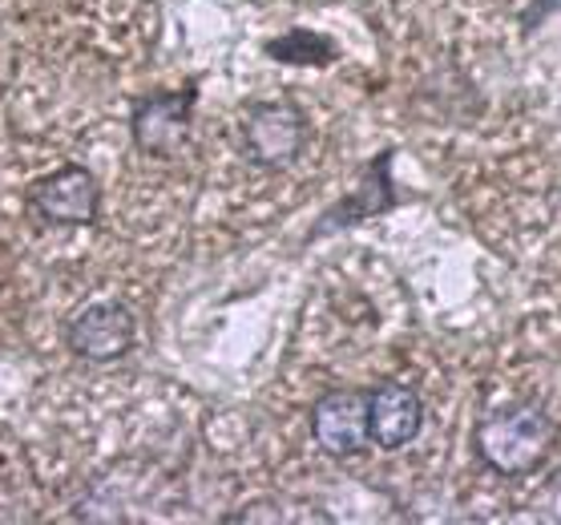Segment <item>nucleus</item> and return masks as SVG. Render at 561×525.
Returning <instances> with one entry per match:
<instances>
[{
	"instance_id": "nucleus-8",
	"label": "nucleus",
	"mask_w": 561,
	"mask_h": 525,
	"mask_svg": "<svg viewBox=\"0 0 561 525\" xmlns=\"http://www.w3.org/2000/svg\"><path fill=\"white\" fill-rule=\"evenodd\" d=\"M392 158L396 150H380V155L371 158L368 167H364V179L352 194H344L340 203L328 210V215L316 222V231L307 235V239H323V235H335L344 231V227H356L364 218H376L383 210H392L400 203V194L392 186Z\"/></svg>"
},
{
	"instance_id": "nucleus-1",
	"label": "nucleus",
	"mask_w": 561,
	"mask_h": 525,
	"mask_svg": "<svg viewBox=\"0 0 561 525\" xmlns=\"http://www.w3.org/2000/svg\"><path fill=\"white\" fill-rule=\"evenodd\" d=\"M477 457L501 477H529L553 457L558 448V424L537 404H510L481 416L472 433Z\"/></svg>"
},
{
	"instance_id": "nucleus-6",
	"label": "nucleus",
	"mask_w": 561,
	"mask_h": 525,
	"mask_svg": "<svg viewBox=\"0 0 561 525\" xmlns=\"http://www.w3.org/2000/svg\"><path fill=\"white\" fill-rule=\"evenodd\" d=\"M424 429V400L416 388L400 380H383L368 388V436L383 453H400Z\"/></svg>"
},
{
	"instance_id": "nucleus-9",
	"label": "nucleus",
	"mask_w": 561,
	"mask_h": 525,
	"mask_svg": "<svg viewBox=\"0 0 561 525\" xmlns=\"http://www.w3.org/2000/svg\"><path fill=\"white\" fill-rule=\"evenodd\" d=\"M263 53L283 65H316V69H323V65H332L340 57L335 41L316 33V28H287L283 37H271L263 45Z\"/></svg>"
},
{
	"instance_id": "nucleus-4",
	"label": "nucleus",
	"mask_w": 561,
	"mask_h": 525,
	"mask_svg": "<svg viewBox=\"0 0 561 525\" xmlns=\"http://www.w3.org/2000/svg\"><path fill=\"white\" fill-rule=\"evenodd\" d=\"M28 206L49 227H93L102 206V186L85 167H61L28 191Z\"/></svg>"
},
{
	"instance_id": "nucleus-3",
	"label": "nucleus",
	"mask_w": 561,
	"mask_h": 525,
	"mask_svg": "<svg viewBox=\"0 0 561 525\" xmlns=\"http://www.w3.org/2000/svg\"><path fill=\"white\" fill-rule=\"evenodd\" d=\"M307 146V117L295 102H259L243 117V155L263 170H287Z\"/></svg>"
},
{
	"instance_id": "nucleus-2",
	"label": "nucleus",
	"mask_w": 561,
	"mask_h": 525,
	"mask_svg": "<svg viewBox=\"0 0 561 525\" xmlns=\"http://www.w3.org/2000/svg\"><path fill=\"white\" fill-rule=\"evenodd\" d=\"M194 102H198V81L170 93H150L134 105L129 114V134L134 146L150 158H174L191 141L194 126Z\"/></svg>"
},
{
	"instance_id": "nucleus-5",
	"label": "nucleus",
	"mask_w": 561,
	"mask_h": 525,
	"mask_svg": "<svg viewBox=\"0 0 561 525\" xmlns=\"http://www.w3.org/2000/svg\"><path fill=\"white\" fill-rule=\"evenodd\" d=\"M311 436L328 457H356L371 445L368 436V392L364 388H332L311 409Z\"/></svg>"
},
{
	"instance_id": "nucleus-7",
	"label": "nucleus",
	"mask_w": 561,
	"mask_h": 525,
	"mask_svg": "<svg viewBox=\"0 0 561 525\" xmlns=\"http://www.w3.org/2000/svg\"><path fill=\"white\" fill-rule=\"evenodd\" d=\"M65 340L81 359H117L134 347V316H129L126 304H114V299H102V304H90L81 308L65 328Z\"/></svg>"
},
{
	"instance_id": "nucleus-10",
	"label": "nucleus",
	"mask_w": 561,
	"mask_h": 525,
	"mask_svg": "<svg viewBox=\"0 0 561 525\" xmlns=\"http://www.w3.org/2000/svg\"><path fill=\"white\" fill-rule=\"evenodd\" d=\"M558 9H561V0H534V4L522 13V33H525V37H529L534 28H541V21H546V16H553Z\"/></svg>"
}]
</instances>
